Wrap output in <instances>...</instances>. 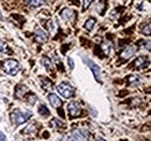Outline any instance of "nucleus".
<instances>
[{"label": "nucleus", "instance_id": "24", "mask_svg": "<svg viewBox=\"0 0 151 141\" xmlns=\"http://www.w3.org/2000/svg\"><path fill=\"white\" fill-rule=\"evenodd\" d=\"M150 27H151L150 22H149V23H147V26H144V27H143V29H142V33H143V34H145V35L149 36V35H150V33H151Z\"/></svg>", "mask_w": 151, "mask_h": 141}, {"label": "nucleus", "instance_id": "33", "mask_svg": "<svg viewBox=\"0 0 151 141\" xmlns=\"http://www.w3.org/2000/svg\"><path fill=\"white\" fill-rule=\"evenodd\" d=\"M75 141H76V140H75Z\"/></svg>", "mask_w": 151, "mask_h": 141}, {"label": "nucleus", "instance_id": "19", "mask_svg": "<svg viewBox=\"0 0 151 141\" xmlns=\"http://www.w3.org/2000/svg\"><path fill=\"white\" fill-rule=\"evenodd\" d=\"M42 86H43V88L47 89V90H50V89L52 88V83H51V81L48 80V79H45V78L42 79Z\"/></svg>", "mask_w": 151, "mask_h": 141}, {"label": "nucleus", "instance_id": "7", "mask_svg": "<svg viewBox=\"0 0 151 141\" xmlns=\"http://www.w3.org/2000/svg\"><path fill=\"white\" fill-rule=\"evenodd\" d=\"M48 39H49L48 34H47L43 29L36 28V30H35V41H36L37 43H40V44H43V43H47Z\"/></svg>", "mask_w": 151, "mask_h": 141}, {"label": "nucleus", "instance_id": "17", "mask_svg": "<svg viewBox=\"0 0 151 141\" xmlns=\"http://www.w3.org/2000/svg\"><path fill=\"white\" fill-rule=\"evenodd\" d=\"M23 133H26V134H35V133H36V127L34 126V124L28 125V126L26 127V130L23 131Z\"/></svg>", "mask_w": 151, "mask_h": 141}, {"label": "nucleus", "instance_id": "15", "mask_svg": "<svg viewBox=\"0 0 151 141\" xmlns=\"http://www.w3.org/2000/svg\"><path fill=\"white\" fill-rule=\"evenodd\" d=\"M42 64H43V66L47 68L48 72H51V70H52V64H51V60H50L48 57H43V58H42Z\"/></svg>", "mask_w": 151, "mask_h": 141}, {"label": "nucleus", "instance_id": "31", "mask_svg": "<svg viewBox=\"0 0 151 141\" xmlns=\"http://www.w3.org/2000/svg\"><path fill=\"white\" fill-rule=\"evenodd\" d=\"M4 18H2V14H1V12H0V21H2Z\"/></svg>", "mask_w": 151, "mask_h": 141}, {"label": "nucleus", "instance_id": "9", "mask_svg": "<svg viewBox=\"0 0 151 141\" xmlns=\"http://www.w3.org/2000/svg\"><path fill=\"white\" fill-rule=\"evenodd\" d=\"M48 98H49V102H50V104L54 106V108H60L62 104H63V102H62V100L55 95V94H50L49 96H48Z\"/></svg>", "mask_w": 151, "mask_h": 141}, {"label": "nucleus", "instance_id": "6", "mask_svg": "<svg viewBox=\"0 0 151 141\" xmlns=\"http://www.w3.org/2000/svg\"><path fill=\"white\" fill-rule=\"evenodd\" d=\"M60 16L64 21H68V22H73L76 19V12L73 9H70V8H64L62 12H60Z\"/></svg>", "mask_w": 151, "mask_h": 141}, {"label": "nucleus", "instance_id": "14", "mask_svg": "<svg viewBox=\"0 0 151 141\" xmlns=\"http://www.w3.org/2000/svg\"><path fill=\"white\" fill-rule=\"evenodd\" d=\"M48 28H49V31L52 34V35H55L57 31V28H58V26H57V21L56 20H50L49 21V23H48Z\"/></svg>", "mask_w": 151, "mask_h": 141}, {"label": "nucleus", "instance_id": "8", "mask_svg": "<svg viewBox=\"0 0 151 141\" xmlns=\"http://www.w3.org/2000/svg\"><path fill=\"white\" fill-rule=\"evenodd\" d=\"M137 51V48L135 46V45H129V46H127L122 52H121V58H123V59H129V58H132V56L136 53Z\"/></svg>", "mask_w": 151, "mask_h": 141}, {"label": "nucleus", "instance_id": "16", "mask_svg": "<svg viewBox=\"0 0 151 141\" xmlns=\"http://www.w3.org/2000/svg\"><path fill=\"white\" fill-rule=\"evenodd\" d=\"M95 19L94 18H90L86 22H85V24H84V28L86 29V30H92V28L94 27L95 24Z\"/></svg>", "mask_w": 151, "mask_h": 141}, {"label": "nucleus", "instance_id": "21", "mask_svg": "<svg viewBox=\"0 0 151 141\" xmlns=\"http://www.w3.org/2000/svg\"><path fill=\"white\" fill-rule=\"evenodd\" d=\"M27 101H28V103H29L30 105H35V104H36V102H37V96H36V95H34V94H30V95L28 96Z\"/></svg>", "mask_w": 151, "mask_h": 141}, {"label": "nucleus", "instance_id": "22", "mask_svg": "<svg viewBox=\"0 0 151 141\" xmlns=\"http://www.w3.org/2000/svg\"><path fill=\"white\" fill-rule=\"evenodd\" d=\"M44 4H45V0H32L29 2V5L32 7H40V6L44 5Z\"/></svg>", "mask_w": 151, "mask_h": 141}, {"label": "nucleus", "instance_id": "2", "mask_svg": "<svg viewBox=\"0 0 151 141\" xmlns=\"http://www.w3.org/2000/svg\"><path fill=\"white\" fill-rule=\"evenodd\" d=\"M4 70L9 75H17L20 70L19 61L14 59H7L4 61Z\"/></svg>", "mask_w": 151, "mask_h": 141}, {"label": "nucleus", "instance_id": "30", "mask_svg": "<svg viewBox=\"0 0 151 141\" xmlns=\"http://www.w3.org/2000/svg\"><path fill=\"white\" fill-rule=\"evenodd\" d=\"M96 141H106V140H105V139H102V138H98Z\"/></svg>", "mask_w": 151, "mask_h": 141}, {"label": "nucleus", "instance_id": "27", "mask_svg": "<svg viewBox=\"0 0 151 141\" xmlns=\"http://www.w3.org/2000/svg\"><path fill=\"white\" fill-rule=\"evenodd\" d=\"M68 63H69V67H70L71 70H73V68H75V63H73V59H72V58H68Z\"/></svg>", "mask_w": 151, "mask_h": 141}, {"label": "nucleus", "instance_id": "3", "mask_svg": "<svg viewBox=\"0 0 151 141\" xmlns=\"http://www.w3.org/2000/svg\"><path fill=\"white\" fill-rule=\"evenodd\" d=\"M57 90H58V93H59L64 98H70V97H72V96L75 95V88L71 87V86H70L69 83H66V82L59 83V85L57 86Z\"/></svg>", "mask_w": 151, "mask_h": 141}, {"label": "nucleus", "instance_id": "10", "mask_svg": "<svg viewBox=\"0 0 151 141\" xmlns=\"http://www.w3.org/2000/svg\"><path fill=\"white\" fill-rule=\"evenodd\" d=\"M148 64V59L144 57V56H139L138 58H136V60L134 61V65L136 68H143L145 67Z\"/></svg>", "mask_w": 151, "mask_h": 141}, {"label": "nucleus", "instance_id": "13", "mask_svg": "<svg viewBox=\"0 0 151 141\" xmlns=\"http://www.w3.org/2000/svg\"><path fill=\"white\" fill-rule=\"evenodd\" d=\"M28 91V88L24 86V85H20L17 87L15 89V96L18 97V98H21V97H23L24 95H26V93Z\"/></svg>", "mask_w": 151, "mask_h": 141}, {"label": "nucleus", "instance_id": "1", "mask_svg": "<svg viewBox=\"0 0 151 141\" xmlns=\"http://www.w3.org/2000/svg\"><path fill=\"white\" fill-rule=\"evenodd\" d=\"M32 112L30 111H19V110H15L11 113V119H12V123L14 125H21V124L26 123L30 117H32Z\"/></svg>", "mask_w": 151, "mask_h": 141}, {"label": "nucleus", "instance_id": "20", "mask_svg": "<svg viewBox=\"0 0 151 141\" xmlns=\"http://www.w3.org/2000/svg\"><path fill=\"white\" fill-rule=\"evenodd\" d=\"M101 50L104 51V53H105L106 56H108L109 52H111V44L107 43V42H105V43L101 45Z\"/></svg>", "mask_w": 151, "mask_h": 141}, {"label": "nucleus", "instance_id": "28", "mask_svg": "<svg viewBox=\"0 0 151 141\" xmlns=\"http://www.w3.org/2000/svg\"><path fill=\"white\" fill-rule=\"evenodd\" d=\"M0 141H7L6 140V135L2 132H0Z\"/></svg>", "mask_w": 151, "mask_h": 141}, {"label": "nucleus", "instance_id": "29", "mask_svg": "<svg viewBox=\"0 0 151 141\" xmlns=\"http://www.w3.org/2000/svg\"><path fill=\"white\" fill-rule=\"evenodd\" d=\"M145 45V44H144ZM147 50L150 51V41H147Z\"/></svg>", "mask_w": 151, "mask_h": 141}, {"label": "nucleus", "instance_id": "32", "mask_svg": "<svg viewBox=\"0 0 151 141\" xmlns=\"http://www.w3.org/2000/svg\"><path fill=\"white\" fill-rule=\"evenodd\" d=\"M23 1H24V2H27V4H29V2L32 1V0H23Z\"/></svg>", "mask_w": 151, "mask_h": 141}, {"label": "nucleus", "instance_id": "5", "mask_svg": "<svg viewBox=\"0 0 151 141\" xmlns=\"http://www.w3.org/2000/svg\"><path fill=\"white\" fill-rule=\"evenodd\" d=\"M68 110H69V116L71 118H77L81 113V106L79 105L78 102H70L68 105Z\"/></svg>", "mask_w": 151, "mask_h": 141}, {"label": "nucleus", "instance_id": "23", "mask_svg": "<svg viewBox=\"0 0 151 141\" xmlns=\"http://www.w3.org/2000/svg\"><path fill=\"white\" fill-rule=\"evenodd\" d=\"M6 53H8V48H7V45L0 39V56L6 54Z\"/></svg>", "mask_w": 151, "mask_h": 141}, {"label": "nucleus", "instance_id": "11", "mask_svg": "<svg viewBox=\"0 0 151 141\" xmlns=\"http://www.w3.org/2000/svg\"><path fill=\"white\" fill-rule=\"evenodd\" d=\"M107 8V0H100L95 7L96 9V13H99V15H104L105 11Z\"/></svg>", "mask_w": 151, "mask_h": 141}, {"label": "nucleus", "instance_id": "25", "mask_svg": "<svg viewBox=\"0 0 151 141\" xmlns=\"http://www.w3.org/2000/svg\"><path fill=\"white\" fill-rule=\"evenodd\" d=\"M93 2V0H84V5H83V11H86L88 7H90V5Z\"/></svg>", "mask_w": 151, "mask_h": 141}, {"label": "nucleus", "instance_id": "4", "mask_svg": "<svg viewBox=\"0 0 151 141\" xmlns=\"http://www.w3.org/2000/svg\"><path fill=\"white\" fill-rule=\"evenodd\" d=\"M84 61H85V63L87 64V66L92 70L93 74H94L95 80H96V81H99V82H101V70H100V68H99V66L95 64L92 59L86 58V57H84Z\"/></svg>", "mask_w": 151, "mask_h": 141}, {"label": "nucleus", "instance_id": "26", "mask_svg": "<svg viewBox=\"0 0 151 141\" xmlns=\"http://www.w3.org/2000/svg\"><path fill=\"white\" fill-rule=\"evenodd\" d=\"M51 126H58V127H60V126H63V123L62 122H59L58 119H52V122H51Z\"/></svg>", "mask_w": 151, "mask_h": 141}, {"label": "nucleus", "instance_id": "12", "mask_svg": "<svg viewBox=\"0 0 151 141\" xmlns=\"http://www.w3.org/2000/svg\"><path fill=\"white\" fill-rule=\"evenodd\" d=\"M75 140H78V141L87 140V132L85 130H78L75 133Z\"/></svg>", "mask_w": 151, "mask_h": 141}, {"label": "nucleus", "instance_id": "18", "mask_svg": "<svg viewBox=\"0 0 151 141\" xmlns=\"http://www.w3.org/2000/svg\"><path fill=\"white\" fill-rule=\"evenodd\" d=\"M38 112H40V115L41 116H43V117H48L49 115H50V111L48 110V108L45 105H41L40 106V109H38Z\"/></svg>", "mask_w": 151, "mask_h": 141}]
</instances>
